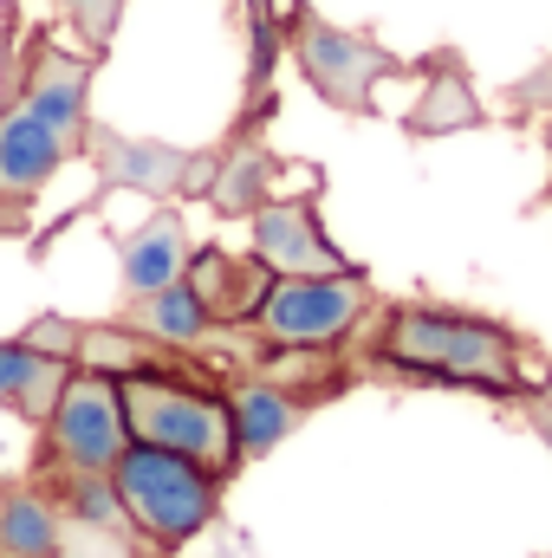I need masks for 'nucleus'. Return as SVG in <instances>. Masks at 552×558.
Returning <instances> with one entry per match:
<instances>
[{"instance_id":"obj_5","label":"nucleus","mask_w":552,"mask_h":558,"mask_svg":"<svg viewBox=\"0 0 552 558\" xmlns=\"http://www.w3.org/2000/svg\"><path fill=\"white\" fill-rule=\"evenodd\" d=\"M46 441H52V461L65 474H111L118 454L131 448V422H124V390L118 377L105 371H72L59 410L46 422Z\"/></svg>"},{"instance_id":"obj_4","label":"nucleus","mask_w":552,"mask_h":558,"mask_svg":"<svg viewBox=\"0 0 552 558\" xmlns=\"http://www.w3.org/2000/svg\"><path fill=\"white\" fill-rule=\"evenodd\" d=\"M371 312V279L358 267L345 274H292V279H274L254 325L261 338L279 344V351H332L351 338V325Z\"/></svg>"},{"instance_id":"obj_11","label":"nucleus","mask_w":552,"mask_h":558,"mask_svg":"<svg viewBox=\"0 0 552 558\" xmlns=\"http://www.w3.org/2000/svg\"><path fill=\"white\" fill-rule=\"evenodd\" d=\"M72 371H79L72 357H52V351H39L26 338H7L0 344V410H13L26 422H52Z\"/></svg>"},{"instance_id":"obj_8","label":"nucleus","mask_w":552,"mask_h":558,"mask_svg":"<svg viewBox=\"0 0 552 558\" xmlns=\"http://www.w3.org/2000/svg\"><path fill=\"white\" fill-rule=\"evenodd\" d=\"M85 85H92V59H72L65 46L52 39H33L26 65H20V105L65 143V156L85 149Z\"/></svg>"},{"instance_id":"obj_17","label":"nucleus","mask_w":552,"mask_h":558,"mask_svg":"<svg viewBox=\"0 0 552 558\" xmlns=\"http://www.w3.org/2000/svg\"><path fill=\"white\" fill-rule=\"evenodd\" d=\"M267 182H274V156L261 143H241L228 162H215V182H208V202L221 215H254L267 202Z\"/></svg>"},{"instance_id":"obj_6","label":"nucleus","mask_w":552,"mask_h":558,"mask_svg":"<svg viewBox=\"0 0 552 558\" xmlns=\"http://www.w3.org/2000/svg\"><path fill=\"white\" fill-rule=\"evenodd\" d=\"M292 59H299V72L312 78V92H319L325 105H338V111H364L371 92L404 72L397 52H384V46L364 39V33H345V26H332V20H299Z\"/></svg>"},{"instance_id":"obj_23","label":"nucleus","mask_w":552,"mask_h":558,"mask_svg":"<svg viewBox=\"0 0 552 558\" xmlns=\"http://www.w3.org/2000/svg\"><path fill=\"white\" fill-rule=\"evenodd\" d=\"M520 403H527V422H533V435H540V441L552 448V384H540V390H533V397H520Z\"/></svg>"},{"instance_id":"obj_16","label":"nucleus","mask_w":552,"mask_h":558,"mask_svg":"<svg viewBox=\"0 0 552 558\" xmlns=\"http://www.w3.org/2000/svg\"><path fill=\"white\" fill-rule=\"evenodd\" d=\"M208 325H215V318H208V305L195 299L189 279H176V286H163V292H149V299H131V331L156 338V344H202Z\"/></svg>"},{"instance_id":"obj_12","label":"nucleus","mask_w":552,"mask_h":558,"mask_svg":"<svg viewBox=\"0 0 552 558\" xmlns=\"http://www.w3.org/2000/svg\"><path fill=\"white\" fill-rule=\"evenodd\" d=\"M189 228H182V215L176 208H156L143 228L124 234V292L131 299H149V292H163V286H176V279L189 274Z\"/></svg>"},{"instance_id":"obj_10","label":"nucleus","mask_w":552,"mask_h":558,"mask_svg":"<svg viewBox=\"0 0 552 558\" xmlns=\"http://www.w3.org/2000/svg\"><path fill=\"white\" fill-rule=\"evenodd\" d=\"M65 162V143L52 137L20 98L13 105H0V208H20V202H33L46 182H52V169Z\"/></svg>"},{"instance_id":"obj_21","label":"nucleus","mask_w":552,"mask_h":558,"mask_svg":"<svg viewBox=\"0 0 552 558\" xmlns=\"http://www.w3.org/2000/svg\"><path fill=\"white\" fill-rule=\"evenodd\" d=\"M59 7H65V20L79 26V39H85L92 52H105V46H111L118 13H124V0H59Z\"/></svg>"},{"instance_id":"obj_15","label":"nucleus","mask_w":552,"mask_h":558,"mask_svg":"<svg viewBox=\"0 0 552 558\" xmlns=\"http://www.w3.org/2000/svg\"><path fill=\"white\" fill-rule=\"evenodd\" d=\"M59 546H65L59 500H46L33 487L0 494V558H59Z\"/></svg>"},{"instance_id":"obj_2","label":"nucleus","mask_w":552,"mask_h":558,"mask_svg":"<svg viewBox=\"0 0 552 558\" xmlns=\"http://www.w3.org/2000/svg\"><path fill=\"white\" fill-rule=\"evenodd\" d=\"M118 494H124V513L156 553H182L195 533L215 526L221 513V474L176 454V448H149V441H131L111 468Z\"/></svg>"},{"instance_id":"obj_1","label":"nucleus","mask_w":552,"mask_h":558,"mask_svg":"<svg viewBox=\"0 0 552 558\" xmlns=\"http://www.w3.org/2000/svg\"><path fill=\"white\" fill-rule=\"evenodd\" d=\"M377 364L404 377H435L488 397H533V364L527 344L475 312H442V305H391L377 331Z\"/></svg>"},{"instance_id":"obj_19","label":"nucleus","mask_w":552,"mask_h":558,"mask_svg":"<svg viewBox=\"0 0 552 558\" xmlns=\"http://www.w3.org/2000/svg\"><path fill=\"white\" fill-rule=\"evenodd\" d=\"M79 364L85 371H105V377H131L149 371V338L143 331H79Z\"/></svg>"},{"instance_id":"obj_14","label":"nucleus","mask_w":552,"mask_h":558,"mask_svg":"<svg viewBox=\"0 0 552 558\" xmlns=\"http://www.w3.org/2000/svg\"><path fill=\"white\" fill-rule=\"evenodd\" d=\"M228 416H235V441H241V461L248 454H274L279 441L299 428V397H286L274 377H254L228 397Z\"/></svg>"},{"instance_id":"obj_20","label":"nucleus","mask_w":552,"mask_h":558,"mask_svg":"<svg viewBox=\"0 0 552 558\" xmlns=\"http://www.w3.org/2000/svg\"><path fill=\"white\" fill-rule=\"evenodd\" d=\"M59 558H143L137 533H111V526H85V520H65V546Z\"/></svg>"},{"instance_id":"obj_13","label":"nucleus","mask_w":552,"mask_h":558,"mask_svg":"<svg viewBox=\"0 0 552 558\" xmlns=\"http://www.w3.org/2000/svg\"><path fill=\"white\" fill-rule=\"evenodd\" d=\"M189 286H195V299L208 305V318H254L261 312V299H267V286L274 274L248 254V260H235V254H221V247H202V254H189Z\"/></svg>"},{"instance_id":"obj_18","label":"nucleus","mask_w":552,"mask_h":558,"mask_svg":"<svg viewBox=\"0 0 552 558\" xmlns=\"http://www.w3.org/2000/svg\"><path fill=\"white\" fill-rule=\"evenodd\" d=\"M475 118H481V105H475L468 78L442 72V78L429 85V98L410 111V131H422V137H442V131H461V124H475Z\"/></svg>"},{"instance_id":"obj_3","label":"nucleus","mask_w":552,"mask_h":558,"mask_svg":"<svg viewBox=\"0 0 552 558\" xmlns=\"http://www.w3.org/2000/svg\"><path fill=\"white\" fill-rule=\"evenodd\" d=\"M118 390H124L131 441L176 448V454L215 468L221 481L241 468V441H235V416H228V397H221V390H202V384L169 377V371H156V364L118 377Z\"/></svg>"},{"instance_id":"obj_22","label":"nucleus","mask_w":552,"mask_h":558,"mask_svg":"<svg viewBox=\"0 0 552 558\" xmlns=\"http://www.w3.org/2000/svg\"><path fill=\"white\" fill-rule=\"evenodd\" d=\"M26 344H39V351H52V357H72V364H79V325H65V318H39V325L26 331Z\"/></svg>"},{"instance_id":"obj_7","label":"nucleus","mask_w":552,"mask_h":558,"mask_svg":"<svg viewBox=\"0 0 552 558\" xmlns=\"http://www.w3.org/2000/svg\"><path fill=\"white\" fill-rule=\"evenodd\" d=\"M85 156L98 162V175L111 189H137V195H208L215 162L176 143H149V137H118L105 124L85 131Z\"/></svg>"},{"instance_id":"obj_9","label":"nucleus","mask_w":552,"mask_h":558,"mask_svg":"<svg viewBox=\"0 0 552 558\" xmlns=\"http://www.w3.org/2000/svg\"><path fill=\"white\" fill-rule=\"evenodd\" d=\"M248 221H254V260H261L274 279H292V274H345V267H351V260L325 241L312 195H292V202H261Z\"/></svg>"}]
</instances>
